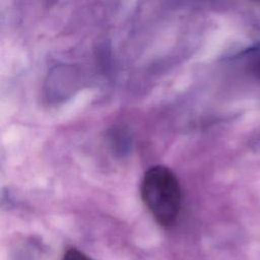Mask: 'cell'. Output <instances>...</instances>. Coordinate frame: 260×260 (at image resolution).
Wrapping results in <instances>:
<instances>
[{"label": "cell", "mask_w": 260, "mask_h": 260, "mask_svg": "<svg viewBox=\"0 0 260 260\" xmlns=\"http://www.w3.org/2000/svg\"><path fill=\"white\" fill-rule=\"evenodd\" d=\"M140 191L143 203L160 225L170 226L176 221L182 194L179 181L169 168H149L142 178Z\"/></svg>", "instance_id": "6da1fadb"}, {"label": "cell", "mask_w": 260, "mask_h": 260, "mask_svg": "<svg viewBox=\"0 0 260 260\" xmlns=\"http://www.w3.org/2000/svg\"><path fill=\"white\" fill-rule=\"evenodd\" d=\"M62 260H92V259L89 258L87 255H85L83 252L77 249L71 248L65 252Z\"/></svg>", "instance_id": "3957f363"}, {"label": "cell", "mask_w": 260, "mask_h": 260, "mask_svg": "<svg viewBox=\"0 0 260 260\" xmlns=\"http://www.w3.org/2000/svg\"><path fill=\"white\" fill-rule=\"evenodd\" d=\"M248 57H249V68L251 72L255 76L260 77V47H257L251 50Z\"/></svg>", "instance_id": "7a4b0ae2"}]
</instances>
